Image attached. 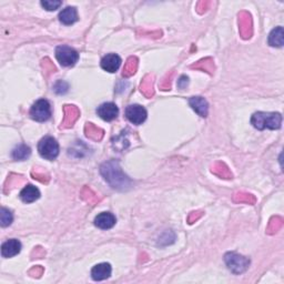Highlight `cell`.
Returning a JSON list of instances; mask_svg holds the SVG:
<instances>
[{
    "mask_svg": "<svg viewBox=\"0 0 284 284\" xmlns=\"http://www.w3.org/2000/svg\"><path fill=\"white\" fill-rule=\"evenodd\" d=\"M100 172L106 181L118 190L126 191L132 186V181L122 172L119 163L116 160H110L103 163L100 168Z\"/></svg>",
    "mask_w": 284,
    "mask_h": 284,
    "instance_id": "obj_1",
    "label": "cell"
},
{
    "mask_svg": "<svg viewBox=\"0 0 284 284\" xmlns=\"http://www.w3.org/2000/svg\"><path fill=\"white\" fill-rule=\"evenodd\" d=\"M251 124L258 130H277L282 125V116L279 112H255L251 118Z\"/></svg>",
    "mask_w": 284,
    "mask_h": 284,
    "instance_id": "obj_2",
    "label": "cell"
},
{
    "mask_svg": "<svg viewBox=\"0 0 284 284\" xmlns=\"http://www.w3.org/2000/svg\"><path fill=\"white\" fill-rule=\"evenodd\" d=\"M38 152L44 159L53 161L59 155V143L53 137H45L38 143Z\"/></svg>",
    "mask_w": 284,
    "mask_h": 284,
    "instance_id": "obj_3",
    "label": "cell"
},
{
    "mask_svg": "<svg viewBox=\"0 0 284 284\" xmlns=\"http://www.w3.org/2000/svg\"><path fill=\"white\" fill-rule=\"evenodd\" d=\"M224 262L232 273L241 274L245 272L250 266V260L235 252H229L224 255Z\"/></svg>",
    "mask_w": 284,
    "mask_h": 284,
    "instance_id": "obj_4",
    "label": "cell"
},
{
    "mask_svg": "<svg viewBox=\"0 0 284 284\" xmlns=\"http://www.w3.org/2000/svg\"><path fill=\"white\" fill-rule=\"evenodd\" d=\"M55 55L58 63L63 67H72L79 60L78 51L66 45L57 47Z\"/></svg>",
    "mask_w": 284,
    "mask_h": 284,
    "instance_id": "obj_5",
    "label": "cell"
},
{
    "mask_svg": "<svg viewBox=\"0 0 284 284\" xmlns=\"http://www.w3.org/2000/svg\"><path fill=\"white\" fill-rule=\"evenodd\" d=\"M30 117L38 122H45L51 118L50 102L46 99L37 100L30 109Z\"/></svg>",
    "mask_w": 284,
    "mask_h": 284,
    "instance_id": "obj_6",
    "label": "cell"
},
{
    "mask_svg": "<svg viewBox=\"0 0 284 284\" xmlns=\"http://www.w3.org/2000/svg\"><path fill=\"white\" fill-rule=\"evenodd\" d=\"M148 112L145 108L140 105H130L126 108V118L132 125L139 126L146 120Z\"/></svg>",
    "mask_w": 284,
    "mask_h": 284,
    "instance_id": "obj_7",
    "label": "cell"
},
{
    "mask_svg": "<svg viewBox=\"0 0 284 284\" xmlns=\"http://www.w3.org/2000/svg\"><path fill=\"white\" fill-rule=\"evenodd\" d=\"M97 115L101 118L102 120L110 122L115 120L119 115V108L113 102H105L98 107Z\"/></svg>",
    "mask_w": 284,
    "mask_h": 284,
    "instance_id": "obj_8",
    "label": "cell"
},
{
    "mask_svg": "<svg viewBox=\"0 0 284 284\" xmlns=\"http://www.w3.org/2000/svg\"><path fill=\"white\" fill-rule=\"evenodd\" d=\"M122 60L118 55L116 54H108L101 59V68L107 71V72L113 73L118 71V69L120 68Z\"/></svg>",
    "mask_w": 284,
    "mask_h": 284,
    "instance_id": "obj_9",
    "label": "cell"
},
{
    "mask_svg": "<svg viewBox=\"0 0 284 284\" xmlns=\"http://www.w3.org/2000/svg\"><path fill=\"white\" fill-rule=\"evenodd\" d=\"M116 216L110 212H102L94 217V225L101 230H109L115 226Z\"/></svg>",
    "mask_w": 284,
    "mask_h": 284,
    "instance_id": "obj_10",
    "label": "cell"
},
{
    "mask_svg": "<svg viewBox=\"0 0 284 284\" xmlns=\"http://www.w3.org/2000/svg\"><path fill=\"white\" fill-rule=\"evenodd\" d=\"M21 243L17 239H10L3 242L1 245V255L3 258H12L20 253Z\"/></svg>",
    "mask_w": 284,
    "mask_h": 284,
    "instance_id": "obj_11",
    "label": "cell"
},
{
    "mask_svg": "<svg viewBox=\"0 0 284 284\" xmlns=\"http://www.w3.org/2000/svg\"><path fill=\"white\" fill-rule=\"evenodd\" d=\"M112 268L109 263H99L91 270V278L94 281H103L111 276Z\"/></svg>",
    "mask_w": 284,
    "mask_h": 284,
    "instance_id": "obj_12",
    "label": "cell"
},
{
    "mask_svg": "<svg viewBox=\"0 0 284 284\" xmlns=\"http://www.w3.org/2000/svg\"><path fill=\"white\" fill-rule=\"evenodd\" d=\"M189 105L195 110L199 116L202 118L208 117L209 113V103L203 97H192L189 100Z\"/></svg>",
    "mask_w": 284,
    "mask_h": 284,
    "instance_id": "obj_13",
    "label": "cell"
},
{
    "mask_svg": "<svg viewBox=\"0 0 284 284\" xmlns=\"http://www.w3.org/2000/svg\"><path fill=\"white\" fill-rule=\"evenodd\" d=\"M19 198L22 202L32 203L40 198V191L37 187L32 186V184H28L19 193Z\"/></svg>",
    "mask_w": 284,
    "mask_h": 284,
    "instance_id": "obj_14",
    "label": "cell"
},
{
    "mask_svg": "<svg viewBox=\"0 0 284 284\" xmlns=\"http://www.w3.org/2000/svg\"><path fill=\"white\" fill-rule=\"evenodd\" d=\"M59 20L66 26H70L78 21V12L74 7H66L59 13Z\"/></svg>",
    "mask_w": 284,
    "mask_h": 284,
    "instance_id": "obj_15",
    "label": "cell"
},
{
    "mask_svg": "<svg viewBox=\"0 0 284 284\" xmlns=\"http://www.w3.org/2000/svg\"><path fill=\"white\" fill-rule=\"evenodd\" d=\"M269 45L271 47H278L280 48L284 45V30L283 27H277L269 35Z\"/></svg>",
    "mask_w": 284,
    "mask_h": 284,
    "instance_id": "obj_16",
    "label": "cell"
},
{
    "mask_svg": "<svg viewBox=\"0 0 284 284\" xmlns=\"http://www.w3.org/2000/svg\"><path fill=\"white\" fill-rule=\"evenodd\" d=\"M31 154V149L29 146L26 144H19L17 145L15 149L12 150L11 155L12 158L18 161H22V160H27L28 158L30 157Z\"/></svg>",
    "mask_w": 284,
    "mask_h": 284,
    "instance_id": "obj_17",
    "label": "cell"
},
{
    "mask_svg": "<svg viewBox=\"0 0 284 284\" xmlns=\"http://www.w3.org/2000/svg\"><path fill=\"white\" fill-rule=\"evenodd\" d=\"M13 215L12 212L10 210L6 209V208H1V211H0V224H1L2 228H6V226L10 225L12 223Z\"/></svg>",
    "mask_w": 284,
    "mask_h": 284,
    "instance_id": "obj_18",
    "label": "cell"
},
{
    "mask_svg": "<svg viewBox=\"0 0 284 284\" xmlns=\"http://www.w3.org/2000/svg\"><path fill=\"white\" fill-rule=\"evenodd\" d=\"M61 4H63V1H59V0H45V1H41V6L47 11H55L60 8Z\"/></svg>",
    "mask_w": 284,
    "mask_h": 284,
    "instance_id": "obj_19",
    "label": "cell"
},
{
    "mask_svg": "<svg viewBox=\"0 0 284 284\" xmlns=\"http://www.w3.org/2000/svg\"><path fill=\"white\" fill-rule=\"evenodd\" d=\"M188 82H189L188 77H186V75H182V77L180 78V80L178 81V87L181 88V89H184L188 86Z\"/></svg>",
    "mask_w": 284,
    "mask_h": 284,
    "instance_id": "obj_20",
    "label": "cell"
}]
</instances>
